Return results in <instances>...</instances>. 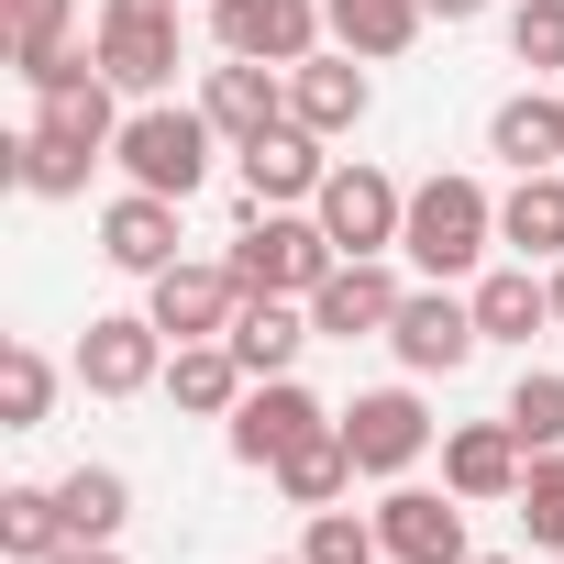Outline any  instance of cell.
<instances>
[{
	"instance_id": "1",
	"label": "cell",
	"mask_w": 564,
	"mask_h": 564,
	"mask_svg": "<svg viewBox=\"0 0 564 564\" xmlns=\"http://www.w3.org/2000/svg\"><path fill=\"white\" fill-rule=\"evenodd\" d=\"M498 243V199L476 188V177H421L410 188V221H399V254L421 265V276H476V254Z\"/></svg>"
},
{
	"instance_id": "2",
	"label": "cell",
	"mask_w": 564,
	"mask_h": 564,
	"mask_svg": "<svg viewBox=\"0 0 564 564\" xmlns=\"http://www.w3.org/2000/svg\"><path fill=\"white\" fill-rule=\"evenodd\" d=\"M210 144H221V133H210V111H199V100H188V111H177V100H133V111H122L111 166H122L133 188H155V199H199Z\"/></svg>"
},
{
	"instance_id": "3",
	"label": "cell",
	"mask_w": 564,
	"mask_h": 564,
	"mask_svg": "<svg viewBox=\"0 0 564 564\" xmlns=\"http://www.w3.org/2000/svg\"><path fill=\"white\" fill-rule=\"evenodd\" d=\"M89 45H100V78H111L122 100H166V89H177V56H188L177 0H100Z\"/></svg>"
},
{
	"instance_id": "4",
	"label": "cell",
	"mask_w": 564,
	"mask_h": 564,
	"mask_svg": "<svg viewBox=\"0 0 564 564\" xmlns=\"http://www.w3.org/2000/svg\"><path fill=\"white\" fill-rule=\"evenodd\" d=\"M333 265H344V243L322 232V210H254V232L232 243V276L265 300H311Z\"/></svg>"
},
{
	"instance_id": "5",
	"label": "cell",
	"mask_w": 564,
	"mask_h": 564,
	"mask_svg": "<svg viewBox=\"0 0 564 564\" xmlns=\"http://www.w3.org/2000/svg\"><path fill=\"white\" fill-rule=\"evenodd\" d=\"M322 34H333L322 0H210V45L243 67H300L322 56Z\"/></svg>"
},
{
	"instance_id": "6",
	"label": "cell",
	"mask_w": 564,
	"mask_h": 564,
	"mask_svg": "<svg viewBox=\"0 0 564 564\" xmlns=\"http://www.w3.org/2000/svg\"><path fill=\"white\" fill-rule=\"evenodd\" d=\"M476 300L465 289H443V276H421V289L399 300V322H388V355L410 366V377H454V366H476Z\"/></svg>"
},
{
	"instance_id": "7",
	"label": "cell",
	"mask_w": 564,
	"mask_h": 564,
	"mask_svg": "<svg viewBox=\"0 0 564 564\" xmlns=\"http://www.w3.org/2000/svg\"><path fill=\"white\" fill-rule=\"evenodd\" d=\"M166 333H155V311H100L89 333H78V388L89 399H144V388H166Z\"/></svg>"
},
{
	"instance_id": "8",
	"label": "cell",
	"mask_w": 564,
	"mask_h": 564,
	"mask_svg": "<svg viewBox=\"0 0 564 564\" xmlns=\"http://www.w3.org/2000/svg\"><path fill=\"white\" fill-rule=\"evenodd\" d=\"M333 421H344V410H322L300 377H254V388H243V410L221 421V443H232V465H254V476H265L276 454H300V443H311V432H333Z\"/></svg>"
},
{
	"instance_id": "9",
	"label": "cell",
	"mask_w": 564,
	"mask_h": 564,
	"mask_svg": "<svg viewBox=\"0 0 564 564\" xmlns=\"http://www.w3.org/2000/svg\"><path fill=\"white\" fill-rule=\"evenodd\" d=\"M311 210H322V232H333L344 254H399L410 188H399L388 166H366V155H355V166H333V177H322V199H311Z\"/></svg>"
},
{
	"instance_id": "10",
	"label": "cell",
	"mask_w": 564,
	"mask_h": 564,
	"mask_svg": "<svg viewBox=\"0 0 564 564\" xmlns=\"http://www.w3.org/2000/svg\"><path fill=\"white\" fill-rule=\"evenodd\" d=\"M144 311H155V333H166V344H221V333H232V311H243V276H232V254H221V265L177 254L166 276H144Z\"/></svg>"
},
{
	"instance_id": "11",
	"label": "cell",
	"mask_w": 564,
	"mask_h": 564,
	"mask_svg": "<svg viewBox=\"0 0 564 564\" xmlns=\"http://www.w3.org/2000/svg\"><path fill=\"white\" fill-rule=\"evenodd\" d=\"M399 276H388V254H344L322 289H311V333H333V344H388V322H399Z\"/></svg>"
},
{
	"instance_id": "12",
	"label": "cell",
	"mask_w": 564,
	"mask_h": 564,
	"mask_svg": "<svg viewBox=\"0 0 564 564\" xmlns=\"http://www.w3.org/2000/svg\"><path fill=\"white\" fill-rule=\"evenodd\" d=\"M344 443H355V465L366 476H410L421 454H432V410H421V388H366L355 410H344Z\"/></svg>"
},
{
	"instance_id": "13",
	"label": "cell",
	"mask_w": 564,
	"mask_h": 564,
	"mask_svg": "<svg viewBox=\"0 0 564 564\" xmlns=\"http://www.w3.org/2000/svg\"><path fill=\"white\" fill-rule=\"evenodd\" d=\"M520 476H531V443L509 432V410H498V421H454V432H443V487H454L465 509L520 498Z\"/></svg>"
},
{
	"instance_id": "14",
	"label": "cell",
	"mask_w": 564,
	"mask_h": 564,
	"mask_svg": "<svg viewBox=\"0 0 564 564\" xmlns=\"http://www.w3.org/2000/svg\"><path fill=\"white\" fill-rule=\"evenodd\" d=\"M377 542H388V564H465L476 553L454 487H388L377 498Z\"/></svg>"
},
{
	"instance_id": "15",
	"label": "cell",
	"mask_w": 564,
	"mask_h": 564,
	"mask_svg": "<svg viewBox=\"0 0 564 564\" xmlns=\"http://www.w3.org/2000/svg\"><path fill=\"white\" fill-rule=\"evenodd\" d=\"M199 111H210V133L243 155V144H265L276 122H289V67H243V56H221V67L199 78Z\"/></svg>"
},
{
	"instance_id": "16",
	"label": "cell",
	"mask_w": 564,
	"mask_h": 564,
	"mask_svg": "<svg viewBox=\"0 0 564 564\" xmlns=\"http://www.w3.org/2000/svg\"><path fill=\"white\" fill-rule=\"evenodd\" d=\"M232 166H243V199H254V210H300V199H322V177H333L322 133H300V122H276V133L243 144Z\"/></svg>"
},
{
	"instance_id": "17",
	"label": "cell",
	"mask_w": 564,
	"mask_h": 564,
	"mask_svg": "<svg viewBox=\"0 0 564 564\" xmlns=\"http://www.w3.org/2000/svg\"><path fill=\"white\" fill-rule=\"evenodd\" d=\"M366 100H377V89H366V56H344V45L289 67V122H300V133H322V144H333V133H355V122H366Z\"/></svg>"
},
{
	"instance_id": "18",
	"label": "cell",
	"mask_w": 564,
	"mask_h": 564,
	"mask_svg": "<svg viewBox=\"0 0 564 564\" xmlns=\"http://www.w3.org/2000/svg\"><path fill=\"white\" fill-rule=\"evenodd\" d=\"M487 155H498L509 177L564 166V89H509V100L487 111Z\"/></svg>"
},
{
	"instance_id": "19",
	"label": "cell",
	"mask_w": 564,
	"mask_h": 564,
	"mask_svg": "<svg viewBox=\"0 0 564 564\" xmlns=\"http://www.w3.org/2000/svg\"><path fill=\"white\" fill-rule=\"evenodd\" d=\"M100 254H111L122 276H166V265H177V199L122 188V199L100 210Z\"/></svg>"
},
{
	"instance_id": "20",
	"label": "cell",
	"mask_w": 564,
	"mask_h": 564,
	"mask_svg": "<svg viewBox=\"0 0 564 564\" xmlns=\"http://www.w3.org/2000/svg\"><path fill=\"white\" fill-rule=\"evenodd\" d=\"M221 344L243 355V377H289L300 344H322V333H311V300H265V289H243V311H232Z\"/></svg>"
},
{
	"instance_id": "21",
	"label": "cell",
	"mask_w": 564,
	"mask_h": 564,
	"mask_svg": "<svg viewBox=\"0 0 564 564\" xmlns=\"http://www.w3.org/2000/svg\"><path fill=\"white\" fill-rule=\"evenodd\" d=\"M465 300H476V333H487V344H531V333H553V276H531V265H487Z\"/></svg>"
},
{
	"instance_id": "22",
	"label": "cell",
	"mask_w": 564,
	"mask_h": 564,
	"mask_svg": "<svg viewBox=\"0 0 564 564\" xmlns=\"http://www.w3.org/2000/svg\"><path fill=\"white\" fill-rule=\"evenodd\" d=\"M265 476H276V498H289V509H344L366 465H355V443H344V421H333V432H311L300 454H276Z\"/></svg>"
},
{
	"instance_id": "23",
	"label": "cell",
	"mask_w": 564,
	"mask_h": 564,
	"mask_svg": "<svg viewBox=\"0 0 564 564\" xmlns=\"http://www.w3.org/2000/svg\"><path fill=\"white\" fill-rule=\"evenodd\" d=\"M243 388H254V377H243L232 344H177V355H166V399H177L188 421H232Z\"/></svg>"
},
{
	"instance_id": "24",
	"label": "cell",
	"mask_w": 564,
	"mask_h": 564,
	"mask_svg": "<svg viewBox=\"0 0 564 564\" xmlns=\"http://www.w3.org/2000/svg\"><path fill=\"white\" fill-rule=\"evenodd\" d=\"M498 243H520V265H564V166L509 177V199H498Z\"/></svg>"
},
{
	"instance_id": "25",
	"label": "cell",
	"mask_w": 564,
	"mask_h": 564,
	"mask_svg": "<svg viewBox=\"0 0 564 564\" xmlns=\"http://www.w3.org/2000/svg\"><path fill=\"white\" fill-rule=\"evenodd\" d=\"M322 12H333V45L344 56H366V67H388V56H410L421 45V0H322Z\"/></svg>"
},
{
	"instance_id": "26",
	"label": "cell",
	"mask_w": 564,
	"mask_h": 564,
	"mask_svg": "<svg viewBox=\"0 0 564 564\" xmlns=\"http://www.w3.org/2000/svg\"><path fill=\"white\" fill-rule=\"evenodd\" d=\"M78 531H67V498L56 487H0V553L12 564H56Z\"/></svg>"
},
{
	"instance_id": "27",
	"label": "cell",
	"mask_w": 564,
	"mask_h": 564,
	"mask_svg": "<svg viewBox=\"0 0 564 564\" xmlns=\"http://www.w3.org/2000/svg\"><path fill=\"white\" fill-rule=\"evenodd\" d=\"M56 498H67V531L78 542H122V520H133V476L122 465H67Z\"/></svg>"
},
{
	"instance_id": "28",
	"label": "cell",
	"mask_w": 564,
	"mask_h": 564,
	"mask_svg": "<svg viewBox=\"0 0 564 564\" xmlns=\"http://www.w3.org/2000/svg\"><path fill=\"white\" fill-rule=\"evenodd\" d=\"M89 166H100V155H89V144H67V133H45V122H23V133H12V177H23L34 199H78V188H89Z\"/></svg>"
},
{
	"instance_id": "29",
	"label": "cell",
	"mask_w": 564,
	"mask_h": 564,
	"mask_svg": "<svg viewBox=\"0 0 564 564\" xmlns=\"http://www.w3.org/2000/svg\"><path fill=\"white\" fill-rule=\"evenodd\" d=\"M45 410H56V366L34 344H12L0 355V432H45Z\"/></svg>"
},
{
	"instance_id": "30",
	"label": "cell",
	"mask_w": 564,
	"mask_h": 564,
	"mask_svg": "<svg viewBox=\"0 0 564 564\" xmlns=\"http://www.w3.org/2000/svg\"><path fill=\"white\" fill-rule=\"evenodd\" d=\"M300 553H311V564H388V542H377V509H311Z\"/></svg>"
},
{
	"instance_id": "31",
	"label": "cell",
	"mask_w": 564,
	"mask_h": 564,
	"mask_svg": "<svg viewBox=\"0 0 564 564\" xmlns=\"http://www.w3.org/2000/svg\"><path fill=\"white\" fill-rule=\"evenodd\" d=\"M509 432H520L531 454H564V377H553V366L509 388Z\"/></svg>"
},
{
	"instance_id": "32",
	"label": "cell",
	"mask_w": 564,
	"mask_h": 564,
	"mask_svg": "<svg viewBox=\"0 0 564 564\" xmlns=\"http://www.w3.org/2000/svg\"><path fill=\"white\" fill-rule=\"evenodd\" d=\"M520 531L542 542V553H564V454H531V476H520Z\"/></svg>"
},
{
	"instance_id": "33",
	"label": "cell",
	"mask_w": 564,
	"mask_h": 564,
	"mask_svg": "<svg viewBox=\"0 0 564 564\" xmlns=\"http://www.w3.org/2000/svg\"><path fill=\"white\" fill-rule=\"evenodd\" d=\"M509 56L531 78H564V0H520L509 12Z\"/></svg>"
},
{
	"instance_id": "34",
	"label": "cell",
	"mask_w": 564,
	"mask_h": 564,
	"mask_svg": "<svg viewBox=\"0 0 564 564\" xmlns=\"http://www.w3.org/2000/svg\"><path fill=\"white\" fill-rule=\"evenodd\" d=\"M0 23H12V67H23V56L78 34V0H0Z\"/></svg>"
},
{
	"instance_id": "35",
	"label": "cell",
	"mask_w": 564,
	"mask_h": 564,
	"mask_svg": "<svg viewBox=\"0 0 564 564\" xmlns=\"http://www.w3.org/2000/svg\"><path fill=\"white\" fill-rule=\"evenodd\" d=\"M56 564H122V542H67Z\"/></svg>"
},
{
	"instance_id": "36",
	"label": "cell",
	"mask_w": 564,
	"mask_h": 564,
	"mask_svg": "<svg viewBox=\"0 0 564 564\" xmlns=\"http://www.w3.org/2000/svg\"><path fill=\"white\" fill-rule=\"evenodd\" d=\"M421 12H432V23H476V12H487V0H421Z\"/></svg>"
},
{
	"instance_id": "37",
	"label": "cell",
	"mask_w": 564,
	"mask_h": 564,
	"mask_svg": "<svg viewBox=\"0 0 564 564\" xmlns=\"http://www.w3.org/2000/svg\"><path fill=\"white\" fill-rule=\"evenodd\" d=\"M542 276H553V333H564V265H542Z\"/></svg>"
},
{
	"instance_id": "38",
	"label": "cell",
	"mask_w": 564,
	"mask_h": 564,
	"mask_svg": "<svg viewBox=\"0 0 564 564\" xmlns=\"http://www.w3.org/2000/svg\"><path fill=\"white\" fill-rule=\"evenodd\" d=\"M465 564H520V553H465Z\"/></svg>"
},
{
	"instance_id": "39",
	"label": "cell",
	"mask_w": 564,
	"mask_h": 564,
	"mask_svg": "<svg viewBox=\"0 0 564 564\" xmlns=\"http://www.w3.org/2000/svg\"><path fill=\"white\" fill-rule=\"evenodd\" d=\"M276 564H311V553H276Z\"/></svg>"
},
{
	"instance_id": "40",
	"label": "cell",
	"mask_w": 564,
	"mask_h": 564,
	"mask_svg": "<svg viewBox=\"0 0 564 564\" xmlns=\"http://www.w3.org/2000/svg\"><path fill=\"white\" fill-rule=\"evenodd\" d=\"M553 564H564V553H553Z\"/></svg>"
}]
</instances>
